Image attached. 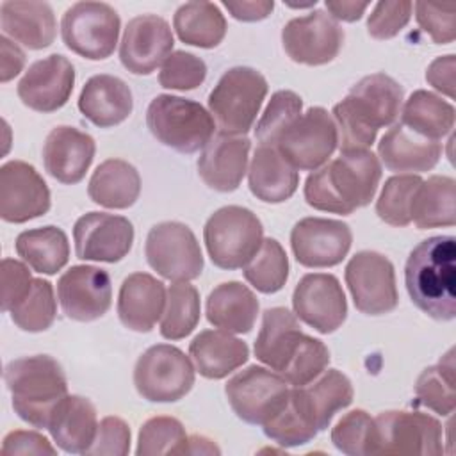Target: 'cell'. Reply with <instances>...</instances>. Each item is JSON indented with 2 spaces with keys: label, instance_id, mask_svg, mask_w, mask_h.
<instances>
[{
  "label": "cell",
  "instance_id": "obj_28",
  "mask_svg": "<svg viewBox=\"0 0 456 456\" xmlns=\"http://www.w3.org/2000/svg\"><path fill=\"white\" fill-rule=\"evenodd\" d=\"M134 109L130 87L118 77L100 73L91 77L78 96V110L100 128L123 123Z\"/></svg>",
  "mask_w": 456,
  "mask_h": 456
},
{
  "label": "cell",
  "instance_id": "obj_51",
  "mask_svg": "<svg viewBox=\"0 0 456 456\" xmlns=\"http://www.w3.org/2000/svg\"><path fill=\"white\" fill-rule=\"evenodd\" d=\"M413 4L408 0L378 2L369 14L367 32L374 39H390L397 36L411 18Z\"/></svg>",
  "mask_w": 456,
  "mask_h": 456
},
{
  "label": "cell",
  "instance_id": "obj_41",
  "mask_svg": "<svg viewBox=\"0 0 456 456\" xmlns=\"http://www.w3.org/2000/svg\"><path fill=\"white\" fill-rule=\"evenodd\" d=\"M415 395L419 403L438 415H451L454 411V351L449 353L431 367H426L415 383Z\"/></svg>",
  "mask_w": 456,
  "mask_h": 456
},
{
  "label": "cell",
  "instance_id": "obj_29",
  "mask_svg": "<svg viewBox=\"0 0 456 456\" xmlns=\"http://www.w3.org/2000/svg\"><path fill=\"white\" fill-rule=\"evenodd\" d=\"M378 155L388 171L413 175L429 171L438 164L442 144L395 123L378 142Z\"/></svg>",
  "mask_w": 456,
  "mask_h": 456
},
{
  "label": "cell",
  "instance_id": "obj_59",
  "mask_svg": "<svg viewBox=\"0 0 456 456\" xmlns=\"http://www.w3.org/2000/svg\"><path fill=\"white\" fill-rule=\"evenodd\" d=\"M198 452L200 454H219L221 451H219V447L212 440H208L205 436L194 435V436L189 438L187 454H198Z\"/></svg>",
  "mask_w": 456,
  "mask_h": 456
},
{
  "label": "cell",
  "instance_id": "obj_11",
  "mask_svg": "<svg viewBox=\"0 0 456 456\" xmlns=\"http://www.w3.org/2000/svg\"><path fill=\"white\" fill-rule=\"evenodd\" d=\"M289 383L274 370L249 365L228 379L226 399L233 413L255 426H264L289 397Z\"/></svg>",
  "mask_w": 456,
  "mask_h": 456
},
{
  "label": "cell",
  "instance_id": "obj_40",
  "mask_svg": "<svg viewBox=\"0 0 456 456\" xmlns=\"http://www.w3.org/2000/svg\"><path fill=\"white\" fill-rule=\"evenodd\" d=\"M200 294L187 281H175L167 289L166 308L160 317V335L167 340L185 338L200 322Z\"/></svg>",
  "mask_w": 456,
  "mask_h": 456
},
{
  "label": "cell",
  "instance_id": "obj_15",
  "mask_svg": "<svg viewBox=\"0 0 456 456\" xmlns=\"http://www.w3.org/2000/svg\"><path fill=\"white\" fill-rule=\"evenodd\" d=\"M353 385L346 374L328 369L317 381L289 390V406L301 426L315 438L319 431L328 429L337 411L353 403Z\"/></svg>",
  "mask_w": 456,
  "mask_h": 456
},
{
  "label": "cell",
  "instance_id": "obj_47",
  "mask_svg": "<svg viewBox=\"0 0 456 456\" xmlns=\"http://www.w3.org/2000/svg\"><path fill=\"white\" fill-rule=\"evenodd\" d=\"M333 445L349 456L376 454V422L365 410L346 413L331 429Z\"/></svg>",
  "mask_w": 456,
  "mask_h": 456
},
{
  "label": "cell",
  "instance_id": "obj_33",
  "mask_svg": "<svg viewBox=\"0 0 456 456\" xmlns=\"http://www.w3.org/2000/svg\"><path fill=\"white\" fill-rule=\"evenodd\" d=\"M196 370L207 379H223L249 358L244 340L223 330L200 331L189 344Z\"/></svg>",
  "mask_w": 456,
  "mask_h": 456
},
{
  "label": "cell",
  "instance_id": "obj_39",
  "mask_svg": "<svg viewBox=\"0 0 456 456\" xmlns=\"http://www.w3.org/2000/svg\"><path fill=\"white\" fill-rule=\"evenodd\" d=\"M411 132L438 141L454 126V107L438 94L417 89L401 109V121Z\"/></svg>",
  "mask_w": 456,
  "mask_h": 456
},
{
  "label": "cell",
  "instance_id": "obj_6",
  "mask_svg": "<svg viewBox=\"0 0 456 456\" xmlns=\"http://www.w3.org/2000/svg\"><path fill=\"white\" fill-rule=\"evenodd\" d=\"M265 77L249 66L223 73L208 94V110L223 134L244 135L255 123L267 94Z\"/></svg>",
  "mask_w": 456,
  "mask_h": 456
},
{
  "label": "cell",
  "instance_id": "obj_25",
  "mask_svg": "<svg viewBox=\"0 0 456 456\" xmlns=\"http://www.w3.org/2000/svg\"><path fill=\"white\" fill-rule=\"evenodd\" d=\"M251 141L246 135L217 134L203 148L198 159V175L214 191L232 192L239 189L246 171Z\"/></svg>",
  "mask_w": 456,
  "mask_h": 456
},
{
  "label": "cell",
  "instance_id": "obj_42",
  "mask_svg": "<svg viewBox=\"0 0 456 456\" xmlns=\"http://www.w3.org/2000/svg\"><path fill=\"white\" fill-rule=\"evenodd\" d=\"M246 281L258 292L274 294L283 289L289 278V258L276 239H264L258 251L244 265Z\"/></svg>",
  "mask_w": 456,
  "mask_h": 456
},
{
  "label": "cell",
  "instance_id": "obj_46",
  "mask_svg": "<svg viewBox=\"0 0 456 456\" xmlns=\"http://www.w3.org/2000/svg\"><path fill=\"white\" fill-rule=\"evenodd\" d=\"M422 183L419 175L390 176L376 201V214L381 221L392 226H406L411 223L410 210L413 196Z\"/></svg>",
  "mask_w": 456,
  "mask_h": 456
},
{
  "label": "cell",
  "instance_id": "obj_9",
  "mask_svg": "<svg viewBox=\"0 0 456 456\" xmlns=\"http://www.w3.org/2000/svg\"><path fill=\"white\" fill-rule=\"evenodd\" d=\"M134 385L146 401L175 403L191 392L194 367L182 349L171 344H157L139 356L134 369Z\"/></svg>",
  "mask_w": 456,
  "mask_h": 456
},
{
  "label": "cell",
  "instance_id": "obj_22",
  "mask_svg": "<svg viewBox=\"0 0 456 456\" xmlns=\"http://www.w3.org/2000/svg\"><path fill=\"white\" fill-rule=\"evenodd\" d=\"M173 45L171 27L162 16L141 14L125 27L119 61L134 75H150L169 57Z\"/></svg>",
  "mask_w": 456,
  "mask_h": 456
},
{
  "label": "cell",
  "instance_id": "obj_30",
  "mask_svg": "<svg viewBox=\"0 0 456 456\" xmlns=\"http://www.w3.org/2000/svg\"><path fill=\"white\" fill-rule=\"evenodd\" d=\"M0 25L4 36L28 50L50 46L57 34L55 14L46 2L5 0L0 4Z\"/></svg>",
  "mask_w": 456,
  "mask_h": 456
},
{
  "label": "cell",
  "instance_id": "obj_49",
  "mask_svg": "<svg viewBox=\"0 0 456 456\" xmlns=\"http://www.w3.org/2000/svg\"><path fill=\"white\" fill-rule=\"evenodd\" d=\"M330 363V351L326 344L319 338L306 335L303 347L285 369L281 378L292 387H305L315 378H319Z\"/></svg>",
  "mask_w": 456,
  "mask_h": 456
},
{
  "label": "cell",
  "instance_id": "obj_36",
  "mask_svg": "<svg viewBox=\"0 0 456 456\" xmlns=\"http://www.w3.org/2000/svg\"><path fill=\"white\" fill-rule=\"evenodd\" d=\"M410 217L420 230L454 226L456 223V182L451 176H429L419 185Z\"/></svg>",
  "mask_w": 456,
  "mask_h": 456
},
{
  "label": "cell",
  "instance_id": "obj_35",
  "mask_svg": "<svg viewBox=\"0 0 456 456\" xmlns=\"http://www.w3.org/2000/svg\"><path fill=\"white\" fill-rule=\"evenodd\" d=\"M87 194L100 207L128 208L141 194L139 171L123 159H107L93 171Z\"/></svg>",
  "mask_w": 456,
  "mask_h": 456
},
{
  "label": "cell",
  "instance_id": "obj_56",
  "mask_svg": "<svg viewBox=\"0 0 456 456\" xmlns=\"http://www.w3.org/2000/svg\"><path fill=\"white\" fill-rule=\"evenodd\" d=\"M223 7L239 21H260L273 12L274 2L273 0L223 2Z\"/></svg>",
  "mask_w": 456,
  "mask_h": 456
},
{
  "label": "cell",
  "instance_id": "obj_38",
  "mask_svg": "<svg viewBox=\"0 0 456 456\" xmlns=\"http://www.w3.org/2000/svg\"><path fill=\"white\" fill-rule=\"evenodd\" d=\"M173 28L185 45L216 48L226 36V18L212 2H187L176 9Z\"/></svg>",
  "mask_w": 456,
  "mask_h": 456
},
{
  "label": "cell",
  "instance_id": "obj_32",
  "mask_svg": "<svg viewBox=\"0 0 456 456\" xmlns=\"http://www.w3.org/2000/svg\"><path fill=\"white\" fill-rule=\"evenodd\" d=\"M248 183L253 196L264 203L287 201L299 185V173L294 169L276 146L258 144L253 153Z\"/></svg>",
  "mask_w": 456,
  "mask_h": 456
},
{
  "label": "cell",
  "instance_id": "obj_27",
  "mask_svg": "<svg viewBox=\"0 0 456 456\" xmlns=\"http://www.w3.org/2000/svg\"><path fill=\"white\" fill-rule=\"evenodd\" d=\"M166 287L148 273H132L119 287L118 317L132 331L148 333L166 308Z\"/></svg>",
  "mask_w": 456,
  "mask_h": 456
},
{
  "label": "cell",
  "instance_id": "obj_55",
  "mask_svg": "<svg viewBox=\"0 0 456 456\" xmlns=\"http://www.w3.org/2000/svg\"><path fill=\"white\" fill-rule=\"evenodd\" d=\"M454 69H456V59L452 53L436 57L426 71V80L442 94L454 98Z\"/></svg>",
  "mask_w": 456,
  "mask_h": 456
},
{
  "label": "cell",
  "instance_id": "obj_24",
  "mask_svg": "<svg viewBox=\"0 0 456 456\" xmlns=\"http://www.w3.org/2000/svg\"><path fill=\"white\" fill-rule=\"evenodd\" d=\"M94 139L68 125L52 128L43 146V164L46 173L61 183H78L94 159Z\"/></svg>",
  "mask_w": 456,
  "mask_h": 456
},
{
  "label": "cell",
  "instance_id": "obj_44",
  "mask_svg": "<svg viewBox=\"0 0 456 456\" xmlns=\"http://www.w3.org/2000/svg\"><path fill=\"white\" fill-rule=\"evenodd\" d=\"M189 436L183 424L167 415H159L148 419L137 436V456L153 454H187Z\"/></svg>",
  "mask_w": 456,
  "mask_h": 456
},
{
  "label": "cell",
  "instance_id": "obj_21",
  "mask_svg": "<svg viewBox=\"0 0 456 456\" xmlns=\"http://www.w3.org/2000/svg\"><path fill=\"white\" fill-rule=\"evenodd\" d=\"M75 253L80 260L119 262L134 244L132 223L116 214L89 212L77 219L73 226Z\"/></svg>",
  "mask_w": 456,
  "mask_h": 456
},
{
  "label": "cell",
  "instance_id": "obj_16",
  "mask_svg": "<svg viewBox=\"0 0 456 456\" xmlns=\"http://www.w3.org/2000/svg\"><path fill=\"white\" fill-rule=\"evenodd\" d=\"M281 43L294 62L321 66L338 55L344 45V28L326 11L315 9L287 21L281 30Z\"/></svg>",
  "mask_w": 456,
  "mask_h": 456
},
{
  "label": "cell",
  "instance_id": "obj_52",
  "mask_svg": "<svg viewBox=\"0 0 456 456\" xmlns=\"http://www.w3.org/2000/svg\"><path fill=\"white\" fill-rule=\"evenodd\" d=\"M130 452V428L128 424L116 417H103L98 424V431L94 442L87 449L86 454H100V456H126Z\"/></svg>",
  "mask_w": 456,
  "mask_h": 456
},
{
  "label": "cell",
  "instance_id": "obj_50",
  "mask_svg": "<svg viewBox=\"0 0 456 456\" xmlns=\"http://www.w3.org/2000/svg\"><path fill=\"white\" fill-rule=\"evenodd\" d=\"M415 18L419 27L433 39L436 45H449L456 37V5L454 4H415Z\"/></svg>",
  "mask_w": 456,
  "mask_h": 456
},
{
  "label": "cell",
  "instance_id": "obj_26",
  "mask_svg": "<svg viewBox=\"0 0 456 456\" xmlns=\"http://www.w3.org/2000/svg\"><path fill=\"white\" fill-rule=\"evenodd\" d=\"M305 338L306 333L301 331L296 314L285 306L267 308L255 340V356L281 376L303 347Z\"/></svg>",
  "mask_w": 456,
  "mask_h": 456
},
{
  "label": "cell",
  "instance_id": "obj_31",
  "mask_svg": "<svg viewBox=\"0 0 456 456\" xmlns=\"http://www.w3.org/2000/svg\"><path fill=\"white\" fill-rule=\"evenodd\" d=\"M48 431L64 452L86 454L98 431L94 404L82 395H66L52 413Z\"/></svg>",
  "mask_w": 456,
  "mask_h": 456
},
{
  "label": "cell",
  "instance_id": "obj_10",
  "mask_svg": "<svg viewBox=\"0 0 456 456\" xmlns=\"http://www.w3.org/2000/svg\"><path fill=\"white\" fill-rule=\"evenodd\" d=\"M146 262L171 281L196 280L203 271V255L192 230L178 221H164L150 228L144 244Z\"/></svg>",
  "mask_w": 456,
  "mask_h": 456
},
{
  "label": "cell",
  "instance_id": "obj_8",
  "mask_svg": "<svg viewBox=\"0 0 456 456\" xmlns=\"http://www.w3.org/2000/svg\"><path fill=\"white\" fill-rule=\"evenodd\" d=\"M119 28V14L105 2H77L61 20L66 48L89 61H102L114 53Z\"/></svg>",
  "mask_w": 456,
  "mask_h": 456
},
{
  "label": "cell",
  "instance_id": "obj_2",
  "mask_svg": "<svg viewBox=\"0 0 456 456\" xmlns=\"http://www.w3.org/2000/svg\"><path fill=\"white\" fill-rule=\"evenodd\" d=\"M381 180L379 159L370 150L340 153L305 180V200L322 212L349 216L367 207Z\"/></svg>",
  "mask_w": 456,
  "mask_h": 456
},
{
  "label": "cell",
  "instance_id": "obj_45",
  "mask_svg": "<svg viewBox=\"0 0 456 456\" xmlns=\"http://www.w3.org/2000/svg\"><path fill=\"white\" fill-rule=\"evenodd\" d=\"M303 114V100L299 94L289 89L276 91L262 118L256 123L255 137L260 144L276 146L278 139L292 126V123Z\"/></svg>",
  "mask_w": 456,
  "mask_h": 456
},
{
  "label": "cell",
  "instance_id": "obj_34",
  "mask_svg": "<svg viewBox=\"0 0 456 456\" xmlns=\"http://www.w3.org/2000/svg\"><path fill=\"white\" fill-rule=\"evenodd\" d=\"M258 308L256 296L240 281L217 285L205 303L208 322L228 333H249L256 322Z\"/></svg>",
  "mask_w": 456,
  "mask_h": 456
},
{
  "label": "cell",
  "instance_id": "obj_18",
  "mask_svg": "<svg viewBox=\"0 0 456 456\" xmlns=\"http://www.w3.org/2000/svg\"><path fill=\"white\" fill-rule=\"evenodd\" d=\"M50 189L34 166L9 160L0 167V217L7 223H27L50 210Z\"/></svg>",
  "mask_w": 456,
  "mask_h": 456
},
{
  "label": "cell",
  "instance_id": "obj_53",
  "mask_svg": "<svg viewBox=\"0 0 456 456\" xmlns=\"http://www.w3.org/2000/svg\"><path fill=\"white\" fill-rule=\"evenodd\" d=\"M28 267L14 258L2 260V310L11 312L18 305L32 285Z\"/></svg>",
  "mask_w": 456,
  "mask_h": 456
},
{
  "label": "cell",
  "instance_id": "obj_23",
  "mask_svg": "<svg viewBox=\"0 0 456 456\" xmlns=\"http://www.w3.org/2000/svg\"><path fill=\"white\" fill-rule=\"evenodd\" d=\"M75 68L61 53H52L28 66L18 82V96L36 112H55L64 107L73 93Z\"/></svg>",
  "mask_w": 456,
  "mask_h": 456
},
{
  "label": "cell",
  "instance_id": "obj_19",
  "mask_svg": "<svg viewBox=\"0 0 456 456\" xmlns=\"http://www.w3.org/2000/svg\"><path fill=\"white\" fill-rule=\"evenodd\" d=\"M353 242L347 223L324 217H305L290 232V248L305 267H333L340 264Z\"/></svg>",
  "mask_w": 456,
  "mask_h": 456
},
{
  "label": "cell",
  "instance_id": "obj_1",
  "mask_svg": "<svg viewBox=\"0 0 456 456\" xmlns=\"http://www.w3.org/2000/svg\"><path fill=\"white\" fill-rule=\"evenodd\" d=\"M403 100V87L385 73H372L356 82L331 112L340 153L369 150L376 141L378 130L395 123Z\"/></svg>",
  "mask_w": 456,
  "mask_h": 456
},
{
  "label": "cell",
  "instance_id": "obj_43",
  "mask_svg": "<svg viewBox=\"0 0 456 456\" xmlns=\"http://www.w3.org/2000/svg\"><path fill=\"white\" fill-rule=\"evenodd\" d=\"M12 322L28 333L48 330L57 315V303L53 287L48 280L34 278L25 297L11 308Z\"/></svg>",
  "mask_w": 456,
  "mask_h": 456
},
{
  "label": "cell",
  "instance_id": "obj_58",
  "mask_svg": "<svg viewBox=\"0 0 456 456\" xmlns=\"http://www.w3.org/2000/svg\"><path fill=\"white\" fill-rule=\"evenodd\" d=\"M324 7L328 9V14L337 21H358L365 9L369 7V2H354V0H326Z\"/></svg>",
  "mask_w": 456,
  "mask_h": 456
},
{
  "label": "cell",
  "instance_id": "obj_54",
  "mask_svg": "<svg viewBox=\"0 0 456 456\" xmlns=\"http://www.w3.org/2000/svg\"><path fill=\"white\" fill-rule=\"evenodd\" d=\"M2 454H57V449L37 431L16 429L5 435L2 442Z\"/></svg>",
  "mask_w": 456,
  "mask_h": 456
},
{
  "label": "cell",
  "instance_id": "obj_4",
  "mask_svg": "<svg viewBox=\"0 0 456 456\" xmlns=\"http://www.w3.org/2000/svg\"><path fill=\"white\" fill-rule=\"evenodd\" d=\"M4 381L11 403L21 420L48 429L52 413L68 395V381L61 363L48 354L23 356L9 362Z\"/></svg>",
  "mask_w": 456,
  "mask_h": 456
},
{
  "label": "cell",
  "instance_id": "obj_13",
  "mask_svg": "<svg viewBox=\"0 0 456 456\" xmlns=\"http://www.w3.org/2000/svg\"><path fill=\"white\" fill-rule=\"evenodd\" d=\"M376 454H424L444 452L442 424L420 411L390 410L376 419Z\"/></svg>",
  "mask_w": 456,
  "mask_h": 456
},
{
  "label": "cell",
  "instance_id": "obj_3",
  "mask_svg": "<svg viewBox=\"0 0 456 456\" xmlns=\"http://www.w3.org/2000/svg\"><path fill=\"white\" fill-rule=\"evenodd\" d=\"M411 303L436 321L456 317V239L435 235L419 242L404 267Z\"/></svg>",
  "mask_w": 456,
  "mask_h": 456
},
{
  "label": "cell",
  "instance_id": "obj_37",
  "mask_svg": "<svg viewBox=\"0 0 456 456\" xmlns=\"http://www.w3.org/2000/svg\"><path fill=\"white\" fill-rule=\"evenodd\" d=\"M14 248L18 256H21L28 267L48 276L61 271L69 258V242L66 233L52 224L21 232L16 237Z\"/></svg>",
  "mask_w": 456,
  "mask_h": 456
},
{
  "label": "cell",
  "instance_id": "obj_57",
  "mask_svg": "<svg viewBox=\"0 0 456 456\" xmlns=\"http://www.w3.org/2000/svg\"><path fill=\"white\" fill-rule=\"evenodd\" d=\"M0 50H2V59H0V80L9 82L14 78L25 64V53L20 50V46L12 41H9L5 36L0 37Z\"/></svg>",
  "mask_w": 456,
  "mask_h": 456
},
{
  "label": "cell",
  "instance_id": "obj_17",
  "mask_svg": "<svg viewBox=\"0 0 456 456\" xmlns=\"http://www.w3.org/2000/svg\"><path fill=\"white\" fill-rule=\"evenodd\" d=\"M297 319L319 333H333L347 317V301L337 276L328 273L305 274L292 294Z\"/></svg>",
  "mask_w": 456,
  "mask_h": 456
},
{
  "label": "cell",
  "instance_id": "obj_14",
  "mask_svg": "<svg viewBox=\"0 0 456 456\" xmlns=\"http://www.w3.org/2000/svg\"><path fill=\"white\" fill-rule=\"evenodd\" d=\"M346 283L358 312L383 315L397 303V285L392 262L378 251H358L346 265Z\"/></svg>",
  "mask_w": 456,
  "mask_h": 456
},
{
  "label": "cell",
  "instance_id": "obj_5",
  "mask_svg": "<svg viewBox=\"0 0 456 456\" xmlns=\"http://www.w3.org/2000/svg\"><path fill=\"white\" fill-rule=\"evenodd\" d=\"M146 125L151 135L180 153H196L214 137V118L198 102L159 94L146 110Z\"/></svg>",
  "mask_w": 456,
  "mask_h": 456
},
{
  "label": "cell",
  "instance_id": "obj_20",
  "mask_svg": "<svg viewBox=\"0 0 456 456\" xmlns=\"http://www.w3.org/2000/svg\"><path fill=\"white\" fill-rule=\"evenodd\" d=\"M57 297L68 319L89 322L107 314L112 303V281L105 269L71 265L57 281Z\"/></svg>",
  "mask_w": 456,
  "mask_h": 456
},
{
  "label": "cell",
  "instance_id": "obj_48",
  "mask_svg": "<svg viewBox=\"0 0 456 456\" xmlns=\"http://www.w3.org/2000/svg\"><path fill=\"white\" fill-rule=\"evenodd\" d=\"M207 78V64L191 52L176 50L162 62L159 84L164 89L191 91L201 86Z\"/></svg>",
  "mask_w": 456,
  "mask_h": 456
},
{
  "label": "cell",
  "instance_id": "obj_12",
  "mask_svg": "<svg viewBox=\"0 0 456 456\" xmlns=\"http://www.w3.org/2000/svg\"><path fill=\"white\" fill-rule=\"evenodd\" d=\"M338 146L337 125L322 107H310L278 139L276 148L297 171H315Z\"/></svg>",
  "mask_w": 456,
  "mask_h": 456
},
{
  "label": "cell",
  "instance_id": "obj_7",
  "mask_svg": "<svg viewBox=\"0 0 456 456\" xmlns=\"http://www.w3.org/2000/svg\"><path fill=\"white\" fill-rule=\"evenodd\" d=\"M203 239L212 264L233 271L244 267L258 251L264 240V226L249 208L228 205L207 219Z\"/></svg>",
  "mask_w": 456,
  "mask_h": 456
}]
</instances>
